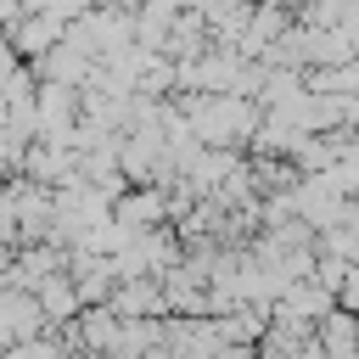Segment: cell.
Wrapping results in <instances>:
<instances>
[{
	"mask_svg": "<svg viewBox=\"0 0 359 359\" xmlns=\"http://www.w3.org/2000/svg\"><path fill=\"white\" fill-rule=\"evenodd\" d=\"M34 297H39V314H45V325H50V320H67V314L79 309V286H67L62 275H45V280L34 286Z\"/></svg>",
	"mask_w": 359,
	"mask_h": 359,
	"instance_id": "cell-1",
	"label": "cell"
},
{
	"mask_svg": "<svg viewBox=\"0 0 359 359\" xmlns=\"http://www.w3.org/2000/svg\"><path fill=\"white\" fill-rule=\"evenodd\" d=\"M39 73H50V84H73V79L84 73V50H79L73 39H67V45L56 39V45L39 56Z\"/></svg>",
	"mask_w": 359,
	"mask_h": 359,
	"instance_id": "cell-2",
	"label": "cell"
}]
</instances>
